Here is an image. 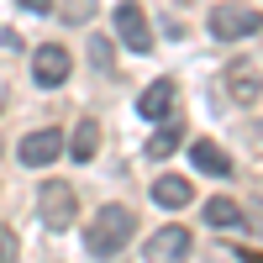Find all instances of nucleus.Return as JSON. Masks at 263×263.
<instances>
[{
	"instance_id": "39448f33",
	"label": "nucleus",
	"mask_w": 263,
	"mask_h": 263,
	"mask_svg": "<svg viewBox=\"0 0 263 263\" xmlns=\"http://www.w3.org/2000/svg\"><path fill=\"white\" fill-rule=\"evenodd\" d=\"M116 37L126 42V53H153V27L137 0H121L116 6Z\"/></svg>"
},
{
	"instance_id": "9d476101",
	"label": "nucleus",
	"mask_w": 263,
	"mask_h": 263,
	"mask_svg": "<svg viewBox=\"0 0 263 263\" xmlns=\"http://www.w3.org/2000/svg\"><path fill=\"white\" fill-rule=\"evenodd\" d=\"M190 163L200 168V174H211V179H232V158H227L216 142H195V147H190Z\"/></svg>"
},
{
	"instance_id": "6ab92c4d",
	"label": "nucleus",
	"mask_w": 263,
	"mask_h": 263,
	"mask_svg": "<svg viewBox=\"0 0 263 263\" xmlns=\"http://www.w3.org/2000/svg\"><path fill=\"white\" fill-rule=\"evenodd\" d=\"M21 11H32V16H48V11H53V0H21Z\"/></svg>"
},
{
	"instance_id": "20e7f679",
	"label": "nucleus",
	"mask_w": 263,
	"mask_h": 263,
	"mask_svg": "<svg viewBox=\"0 0 263 263\" xmlns=\"http://www.w3.org/2000/svg\"><path fill=\"white\" fill-rule=\"evenodd\" d=\"M74 74V58H69V48H58V42H42V48L32 53V79L42 84V90H58L63 79Z\"/></svg>"
},
{
	"instance_id": "9b49d317",
	"label": "nucleus",
	"mask_w": 263,
	"mask_h": 263,
	"mask_svg": "<svg viewBox=\"0 0 263 263\" xmlns=\"http://www.w3.org/2000/svg\"><path fill=\"white\" fill-rule=\"evenodd\" d=\"M95 153H100V126L84 116V121L74 126V137H69V158H74V163H90Z\"/></svg>"
},
{
	"instance_id": "6e6552de",
	"label": "nucleus",
	"mask_w": 263,
	"mask_h": 263,
	"mask_svg": "<svg viewBox=\"0 0 263 263\" xmlns=\"http://www.w3.org/2000/svg\"><path fill=\"white\" fill-rule=\"evenodd\" d=\"M179 253H190V232L184 227H163V232H153L142 242V258L147 263H163V258H179Z\"/></svg>"
},
{
	"instance_id": "0eeeda50",
	"label": "nucleus",
	"mask_w": 263,
	"mask_h": 263,
	"mask_svg": "<svg viewBox=\"0 0 263 263\" xmlns=\"http://www.w3.org/2000/svg\"><path fill=\"white\" fill-rule=\"evenodd\" d=\"M227 95H232L237 105H253V100L263 95V79H258V69H253L248 58H237L232 69H227Z\"/></svg>"
},
{
	"instance_id": "1a4fd4ad",
	"label": "nucleus",
	"mask_w": 263,
	"mask_h": 263,
	"mask_svg": "<svg viewBox=\"0 0 263 263\" xmlns=\"http://www.w3.org/2000/svg\"><path fill=\"white\" fill-rule=\"evenodd\" d=\"M174 111V79H153L147 90L137 95V116H147V121H163Z\"/></svg>"
},
{
	"instance_id": "a211bd4d",
	"label": "nucleus",
	"mask_w": 263,
	"mask_h": 263,
	"mask_svg": "<svg viewBox=\"0 0 263 263\" xmlns=\"http://www.w3.org/2000/svg\"><path fill=\"white\" fill-rule=\"evenodd\" d=\"M248 147H253L258 158H263V121H253V132H248Z\"/></svg>"
},
{
	"instance_id": "f257e3e1",
	"label": "nucleus",
	"mask_w": 263,
	"mask_h": 263,
	"mask_svg": "<svg viewBox=\"0 0 263 263\" xmlns=\"http://www.w3.org/2000/svg\"><path fill=\"white\" fill-rule=\"evenodd\" d=\"M132 232H137V216H132V205H100L90 216V227H84V253L95 258H111L132 242Z\"/></svg>"
},
{
	"instance_id": "2eb2a0df",
	"label": "nucleus",
	"mask_w": 263,
	"mask_h": 263,
	"mask_svg": "<svg viewBox=\"0 0 263 263\" xmlns=\"http://www.w3.org/2000/svg\"><path fill=\"white\" fill-rule=\"evenodd\" d=\"M95 16V0H69L63 6V21H90Z\"/></svg>"
},
{
	"instance_id": "f8f14e48",
	"label": "nucleus",
	"mask_w": 263,
	"mask_h": 263,
	"mask_svg": "<svg viewBox=\"0 0 263 263\" xmlns=\"http://www.w3.org/2000/svg\"><path fill=\"white\" fill-rule=\"evenodd\" d=\"M153 200H158L163 211H179V205H190V179H179V174H163V179L153 184Z\"/></svg>"
},
{
	"instance_id": "4468645a",
	"label": "nucleus",
	"mask_w": 263,
	"mask_h": 263,
	"mask_svg": "<svg viewBox=\"0 0 263 263\" xmlns=\"http://www.w3.org/2000/svg\"><path fill=\"white\" fill-rule=\"evenodd\" d=\"M205 221L211 227H237V221H242V205L227 200V195H216V200H205Z\"/></svg>"
},
{
	"instance_id": "f03ea898",
	"label": "nucleus",
	"mask_w": 263,
	"mask_h": 263,
	"mask_svg": "<svg viewBox=\"0 0 263 263\" xmlns=\"http://www.w3.org/2000/svg\"><path fill=\"white\" fill-rule=\"evenodd\" d=\"M37 216H42V227H48V232H69L74 216H79V195H74V184L48 179V184H42V195H37Z\"/></svg>"
},
{
	"instance_id": "ddd939ff",
	"label": "nucleus",
	"mask_w": 263,
	"mask_h": 263,
	"mask_svg": "<svg viewBox=\"0 0 263 263\" xmlns=\"http://www.w3.org/2000/svg\"><path fill=\"white\" fill-rule=\"evenodd\" d=\"M179 142H184L179 126H158V132L147 137V158H174V153H179Z\"/></svg>"
},
{
	"instance_id": "f3484780",
	"label": "nucleus",
	"mask_w": 263,
	"mask_h": 263,
	"mask_svg": "<svg viewBox=\"0 0 263 263\" xmlns=\"http://www.w3.org/2000/svg\"><path fill=\"white\" fill-rule=\"evenodd\" d=\"M90 48H95V63H100V69H111V42H105V37H95Z\"/></svg>"
},
{
	"instance_id": "dca6fc26",
	"label": "nucleus",
	"mask_w": 263,
	"mask_h": 263,
	"mask_svg": "<svg viewBox=\"0 0 263 263\" xmlns=\"http://www.w3.org/2000/svg\"><path fill=\"white\" fill-rule=\"evenodd\" d=\"M21 253V242H16V232H6V227H0V258H16Z\"/></svg>"
},
{
	"instance_id": "423d86ee",
	"label": "nucleus",
	"mask_w": 263,
	"mask_h": 263,
	"mask_svg": "<svg viewBox=\"0 0 263 263\" xmlns=\"http://www.w3.org/2000/svg\"><path fill=\"white\" fill-rule=\"evenodd\" d=\"M21 163L27 168H48L58 153H63V132H53V126H42V132H27V137H21Z\"/></svg>"
},
{
	"instance_id": "7ed1b4c3",
	"label": "nucleus",
	"mask_w": 263,
	"mask_h": 263,
	"mask_svg": "<svg viewBox=\"0 0 263 263\" xmlns=\"http://www.w3.org/2000/svg\"><path fill=\"white\" fill-rule=\"evenodd\" d=\"M205 27H211L216 42H242V37H253V32L263 27V16H258L253 6H232V0H221V6H211Z\"/></svg>"
}]
</instances>
